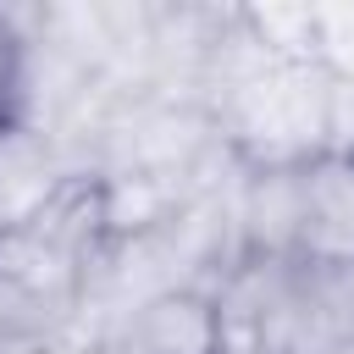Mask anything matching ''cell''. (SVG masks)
I'll return each mask as SVG.
<instances>
[{"instance_id": "cell-1", "label": "cell", "mask_w": 354, "mask_h": 354, "mask_svg": "<svg viewBox=\"0 0 354 354\" xmlns=\"http://www.w3.org/2000/svg\"><path fill=\"white\" fill-rule=\"evenodd\" d=\"M304 160L299 166H238L232 177V232L238 260L299 266V210H304Z\"/></svg>"}, {"instance_id": "cell-2", "label": "cell", "mask_w": 354, "mask_h": 354, "mask_svg": "<svg viewBox=\"0 0 354 354\" xmlns=\"http://www.w3.org/2000/svg\"><path fill=\"white\" fill-rule=\"evenodd\" d=\"M299 266L354 271V149H321L304 160Z\"/></svg>"}, {"instance_id": "cell-3", "label": "cell", "mask_w": 354, "mask_h": 354, "mask_svg": "<svg viewBox=\"0 0 354 354\" xmlns=\"http://www.w3.org/2000/svg\"><path fill=\"white\" fill-rule=\"evenodd\" d=\"M100 348L105 354H227L221 315L205 288H177V293L138 304L100 337Z\"/></svg>"}, {"instance_id": "cell-4", "label": "cell", "mask_w": 354, "mask_h": 354, "mask_svg": "<svg viewBox=\"0 0 354 354\" xmlns=\"http://www.w3.org/2000/svg\"><path fill=\"white\" fill-rule=\"evenodd\" d=\"M66 177H72V166L50 133H39L28 122H0V232L28 221Z\"/></svg>"}, {"instance_id": "cell-5", "label": "cell", "mask_w": 354, "mask_h": 354, "mask_svg": "<svg viewBox=\"0 0 354 354\" xmlns=\"http://www.w3.org/2000/svg\"><path fill=\"white\" fill-rule=\"evenodd\" d=\"M332 354H354V337H343V343H337V348H332Z\"/></svg>"}, {"instance_id": "cell-6", "label": "cell", "mask_w": 354, "mask_h": 354, "mask_svg": "<svg viewBox=\"0 0 354 354\" xmlns=\"http://www.w3.org/2000/svg\"><path fill=\"white\" fill-rule=\"evenodd\" d=\"M348 149H354V138H348Z\"/></svg>"}]
</instances>
